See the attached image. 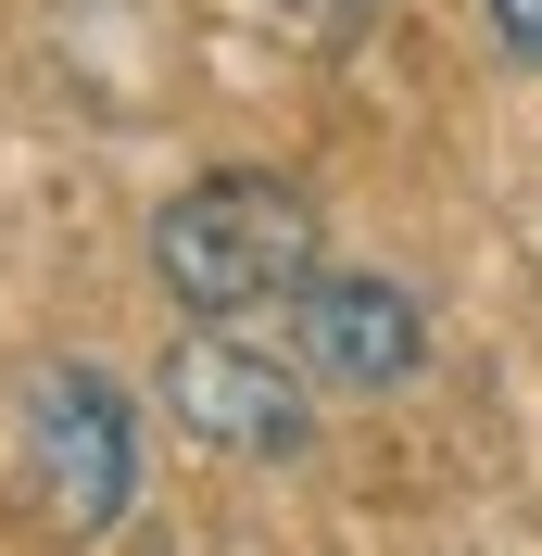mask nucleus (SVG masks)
<instances>
[{"instance_id": "423d86ee", "label": "nucleus", "mask_w": 542, "mask_h": 556, "mask_svg": "<svg viewBox=\"0 0 542 556\" xmlns=\"http://www.w3.org/2000/svg\"><path fill=\"white\" fill-rule=\"evenodd\" d=\"M492 26H505V51L542 76V0H492Z\"/></svg>"}, {"instance_id": "f03ea898", "label": "nucleus", "mask_w": 542, "mask_h": 556, "mask_svg": "<svg viewBox=\"0 0 542 556\" xmlns=\"http://www.w3.org/2000/svg\"><path fill=\"white\" fill-rule=\"evenodd\" d=\"M315 405H328V392H315L304 354L266 342V329H190L177 367H165V417L203 455H253V468L304 455L315 443Z\"/></svg>"}, {"instance_id": "7ed1b4c3", "label": "nucleus", "mask_w": 542, "mask_h": 556, "mask_svg": "<svg viewBox=\"0 0 542 556\" xmlns=\"http://www.w3.org/2000/svg\"><path fill=\"white\" fill-rule=\"evenodd\" d=\"M26 493L51 506L64 544H102L139 493V417L102 367H51L26 392Z\"/></svg>"}, {"instance_id": "f257e3e1", "label": "nucleus", "mask_w": 542, "mask_h": 556, "mask_svg": "<svg viewBox=\"0 0 542 556\" xmlns=\"http://www.w3.org/2000/svg\"><path fill=\"white\" fill-rule=\"evenodd\" d=\"M315 203L266 165H215L152 215V278L190 329H278L315 278Z\"/></svg>"}, {"instance_id": "39448f33", "label": "nucleus", "mask_w": 542, "mask_h": 556, "mask_svg": "<svg viewBox=\"0 0 542 556\" xmlns=\"http://www.w3.org/2000/svg\"><path fill=\"white\" fill-rule=\"evenodd\" d=\"M278 13H291V26L315 38V51H340V38H366L378 13H391V0H278Z\"/></svg>"}, {"instance_id": "20e7f679", "label": "nucleus", "mask_w": 542, "mask_h": 556, "mask_svg": "<svg viewBox=\"0 0 542 556\" xmlns=\"http://www.w3.org/2000/svg\"><path fill=\"white\" fill-rule=\"evenodd\" d=\"M278 342L304 354V380L340 392V405H378L429 367V316L404 304V278H366V266H315L304 304L278 316Z\"/></svg>"}]
</instances>
